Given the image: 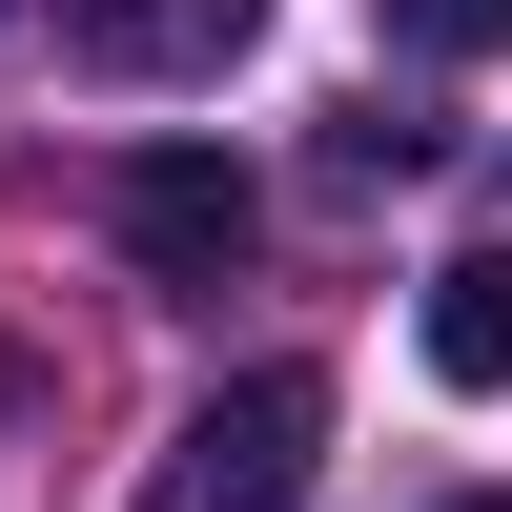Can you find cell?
<instances>
[{
  "label": "cell",
  "instance_id": "4",
  "mask_svg": "<svg viewBox=\"0 0 512 512\" xmlns=\"http://www.w3.org/2000/svg\"><path fill=\"white\" fill-rule=\"evenodd\" d=\"M431 390H512V246L431 267Z\"/></svg>",
  "mask_w": 512,
  "mask_h": 512
},
{
  "label": "cell",
  "instance_id": "2",
  "mask_svg": "<svg viewBox=\"0 0 512 512\" xmlns=\"http://www.w3.org/2000/svg\"><path fill=\"white\" fill-rule=\"evenodd\" d=\"M103 226H123L144 287H226L246 246H267V185H246L226 144H123V164H103Z\"/></svg>",
  "mask_w": 512,
  "mask_h": 512
},
{
  "label": "cell",
  "instance_id": "1",
  "mask_svg": "<svg viewBox=\"0 0 512 512\" xmlns=\"http://www.w3.org/2000/svg\"><path fill=\"white\" fill-rule=\"evenodd\" d=\"M308 472H328V369H226L164 431L144 512H308Z\"/></svg>",
  "mask_w": 512,
  "mask_h": 512
},
{
  "label": "cell",
  "instance_id": "3",
  "mask_svg": "<svg viewBox=\"0 0 512 512\" xmlns=\"http://www.w3.org/2000/svg\"><path fill=\"white\" fill-rule=\"evenodd\" d=\"M246 41H267V0H62L82 82H226Z\"/></svg>",
  "mask_w": 512,
  "mask_h": 512
},
{
  "label": "cell",
  "instance_id": "5",
  "mask_svg": "<svg viewBox=\"0 0 512 512\" xmlns=\"http://www.w3.org/2000/svg\"><path fill=\"white\" fill-rule=\"evenodd\" d=\"M390 62H512V0H390Z\"/></svg>",
  "mask_w": 512,
  "mask_h": 512
},
{
  "label": "cell",
  "instance_id": "6",
  "mask_svg": "<svg viewBox=\"0 0 512 512\" xmlns=\"http://www.w3.org/2000/svg\"><path fill=\"white\" fill-rule=\"evenodd\" d=\"M451 512H512V492H451Z\"/></svg>",
  "mask_w": 512,
  "mask_h": 512
}]
</instances>
